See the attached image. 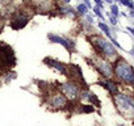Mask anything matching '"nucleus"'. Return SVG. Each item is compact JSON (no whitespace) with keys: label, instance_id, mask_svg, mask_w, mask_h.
I'll return each mask as SVG.
<instances>
[{"label":"nucleus","instance_id":"obj_5","mask_svg":"<svg viewBox=\"0 0 134 126\" xmlns=\"http://www.w3.org/2000/svg\"><path fill=\"white\" fill-rule=\"evenodd\" d=\"M100 71H101L103 75H105V76H110V75H112L110 66L108 65V63H105V62H101V65H100Z\"/></svg>","mask_w":134,"mask_h":126},{"label":"nucleus","instance_id":"obj_2","mask_svg":"<svg viewBox=\"0 0 134 126\" xmlns=\"http://www.w3.org/2000/svg\"><path fill=\"white\" fill-rule=\"evenodd\" d=\"M97 42H99L100 50L104 51V54H107V55H114V49H113V46H112L109 42H107V41H104V39H101V38H99Z\"/></svg>","mask_w":134,"mask_h":126},{"label":"nucleus","instance_id":"obj_3","mask_svg":"<svg viewBox=\"0 0 134 126\" xmlns=\"http://www.w3.org/2000/svg\"><path fill=\"white\" fill-rule=\"evenodd\" d=\"M63 91L69 95L70 97H76L78 96V87L72 83H66L63 84Z\"/></svg>","mask_w":134,"mask_h":126},{"label":"nucleus","instance_id":"obj_4","mask_svg":"<svg viewBox=\"0 0 134 126\" xmlns=\"http://www.w3.org/2000/svg\"><path fill=\"white\" fill-rule=\"evenodd\" d=\"M51 104L55 105V106H63V105H66V99L62 95H55L53 101H51Z\"/></svg>","mask_w":134,"mask_h":126},{"label":"nucleus","instance_id":"obj_1","mask_svg":"<svg viewBox=\"0 0 134 126\" xmlns=\"http://www.w3.org/2000/svg\"><path fill=\"white\" fill-rule=\"evenodd\" d=\"M116 72H117L118 78H121L124 82H126L129 84H134V71L125 62H121V63L118 62V65L116 67Z\"/></svg>","mask_w":134,"mask_h":126},{"label":"nucleus","instance_id":"obj_6","mask_svg":"<svg viewBox=\"0 0 134 126\" xmlns=\"http://www.w3.org/2000/svg\"><path fill=\"white\" fill-rule=\"evenodd\" d=\"M107 84H108V85H107V87H108V89H109L112 93H114V95H116V93H117V87H116L113 83H107Z\"/></svg>","mask_w":134,"mask_h":126}]
</instances>
